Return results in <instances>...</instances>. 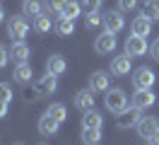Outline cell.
<instances>
[{
	"label": "cell",
	"instance_id": "836d02e7",
	"mask_svg": "<svg viewBox=\"0 0 159 145\" xmlns=\"http://www.w3.org/2000/svg\"><path fill=\"white\" fill-rule=\"evenodd\" d=\"M147 145H159V128H157V131H154V133L147 138Z\"/></svg>",
	"mask_w": 159,
	"mask_h": 145
},
{
	"label": "cell",
	"instance_id": "52a82bcc",
	"mask_svg": "<svg viewBox=\"0 0 159 145\" xmlns=\"http://www.w3.org/2000/svg\"><path fill=\"white\" fill-rule=\"evenodd\" d=\"M133 56H128L125 51L120 53V56H116L113 60H111V75H116V77H123V75H128L130 70H133V60H130Z\"/></svg>",
	"mask_w": 159,
	"mask_h": 145
},
{
	"label": "cell",
	"instance_id": "7a4b0ae2",
	"mask_svg": "<svg viewBox=\"0 0 159 145\" xmlns=\"http://www.w3.org/2000/svg\"><path fill=\"white\" fill-rule=\"evenodd\" d=\"M56 89H58V75H51V73H46V75H43L39 82L34 85V89H31V92H27V97H43V94H53Z\"/></svg>",
	"mask_w": 159,
	"mask_h": 145
},
{
	"label": "cell",
	"instance_id": "e0dca14e",
	"mask_svg": "<svg viewBox=\"0 0 159 145\" xmlns=\"http://www.w3.org/2000/svg\"><path fill=\"white\" fill-rule=\"evenodd\" d=\"M10 56H12V60H15V63H27V60H29V56H31V51H29V46H27L24 41H17V44H12Z\"/></svg>",
	"mask_w": 159,
	"mask_h": 145
},
{
	"label": "cell",
	"instance_id": "7c38bea8",
	"mask_svg": "<svg viewBox=\"0 0 159 145\" xmlns=\"http://www.w3.org/2000/svg\"><path fill=\"white\" fill-rule=\"evenodd\" d=\"M109 82H111V77L104 70H97V73L89 75V89L92 92H109Z\"/></svg>",
	"mask_w": 159,
	"mask_h": 145
},
{
	"label": "cell",
	"instance_id": "d590c367",
	"mask_svg": "<svg viewBox=\"0 0 159 145\" xmlns=\"http://www.w3.org/2000/svg\"><path fill=\"white\" fill-rule=\"evenodd\" d=\"M2 19H5V10L0 7V22H2Z\"/></svg>",
	"mask_w": 159,
	"mask_h": 145
},
{
	"label": "cell",
	"instance_id": "277c9868",
	"mask_svg": "<svg viewBox=\"0 0 159 145\" xmlns=\"http://www.w3.org/2000/svg\"><path fill=\"white\" fill-rule=\"evenodd\" d=\"M29 22H27V17H10V22H7V34H10L12 41H24L27 39V34H29Z\"/></svg>",
	"mask_w": 159,
	"mask_h": 145
},
{
	"label": "cell",
	"instance_id": "484cf974",
	"mask_svg": "<svg viewBox=\"0 0 159 145\" xmlns=\"http://www.w3.org/2000/svg\"><path fill=\"white\" fill-rule=\"evenodd\" d=\"M34 29H36L39 34L51 31V15H39V17H34Z\"/></svg>",
	"mask_w": 159,
	"mask_h": 145
},
{
	"label": "cell",
	"instance_id": "8fae6325",
	"mask_svg": "<svg viewBox=\"0 0 159 145\" xmlns=\"http://www.w3.org/2000/svg\"><path fill=\"white\" fill-rule=\"evenodd\" d=\"M152 31V19L145 17V15H138V17L130 22V34H135V36H145Z\"/></svg>",
	"mask_w": 159,
	"mask_h": 145
},
{
	"label": "cell",
	"instance_id": "d6986e66",
	"mask_svg": "<svg viewBox=\"0 0 159 145\" xmlns=\"http://www.w3.org/2000/svg\"><path fill=\"white\" fill-rule=\"evenodd\" d=\"M43 7H46V2H41V0H24L22 2L24 17H39V15H43Z\"/></svg>",
	"mask_w": 159,
	"mask_h": 145
},
{
	"label": "cell",
	"instance_id": "44dd1931",
	"mask_svg": "<svg viewBox=\"0 0 159 145\" xmlns=\"http://www.w3.org/2000/svg\"><path fill=\"white\" fill-rule=\"evenodd\" d=\"M75 19H68V17H60L56 24H53V29H56V34H60V36H72V31H75V24H72Z\"/></svg>",
	"mask_w": 159,
	"mask_h": 145
},
{
	"label": "cell",
	"instance_id": "e575fe53",
	"mask_svg": "<svg viewBox=\"0 0 159 145\" xmlns=\"http://www.w3.org/2000/svg\"><path fill=\"white\" fill-rule=\"evenodd\" d=\"M5 116H7V104L0 102V118H5Z\"/></svg>",
	"mask_w": 159,
	"mask_h": 145
},
{
	"label": "cell",
	"instance_id": "f546056e",
	"mask_svg": "<svg viewBox=\"0 0 159 145\" xmlns=\"http://www.w3.org/2000/svg\"><path fill=\"white\" fill-rule=\"evenodd\" d=\"M118 5L123 12H128V10H135L138 7V0H118Z\"/></svg>",
	"mask_w": 159,
	"mask_h": 145
},
{
	"label": "cell",
	"instance_id": "cb8c5ba5",
	"mask_svg": "<svg viewBox=\"0 0 159 145\" xmlns=\"http://www.w3.org/2000/svg\"><path fill=\"white\" fill-rule=\"evenodd\" d=\"M99 24H104V15H99L97 10H87V15H84V27L97 29Z\"/></svg>",
	"mask_w": 159,
	"mask_h": 145
},
{
	"label": "cell",
	"instance_id": "30bf717a",
	"mask_svg": "<svg viewBox=\"0 0 159 145\" xmlns=\"http://www.w3.org/2000/svg\"><path fill=\"white\" fill-rule=\"evenodd\" d=\"M135 128H138V135H140V138H145V140H147L149 135L159 128V118H157V116H142Z\"/></svg>",
	"mask_w": 159,
	"mask_h": 145
},
{
	"label": "cell",
	"instance_id": "9c48e42d",
	"mask_svg": "<svg viewBox=\"0 0 159 145\" xmlns=\"http://www.w3.org/2000/svg\"><path fill=\"white\" fill-rule=\"evenodd\" d=\"M123 27H125V22H123V15H120L118 10H109V12L104 15V29H106V31L118 34Z\"/></svg>",
	"mask_w": 159,
	"mask_h": 145
},
{
	"label": "cell",
	"instance_id": "ba28073f",
	"mask_svg": "<svg viewBox=\"0 0 159 145\" xmlns=\"http://www.w3.org/2000/svg\"><path fill=\"white\" fill-rule=\"evenodd\" d=\"M123 48H125V53H128V56H133V58L145 56V53H147V39H145V36H135V34H130Z\"/></svg>",
	"mask_w": 159,
	"mask_h": 145
},
{
	"label": "cell",
	"instance_id": "ffe728a7",
	"mask_svg": "<svg viewBox=\"0 0 159 145\" xmlns=\"http://www.w3.org/2000/svg\"><path fill=\"white\" fill-rule=\"evenodd\" d=\"M101 123H104V118H101L99 111H94V109L84 111V116H82V128H101Z\"/></svg>",
	"mask_w": 159,
	"mask_h": 145
},
{
	"label": "cell",
	"instance_id": "8992f818",
	"mask_svg": "<svg viewBox=\"0 0 159 145\" xmlns=\"http://www.w3.org/2000/svg\"><path fill=\"white\" fill-rule=\"evenodd\" d=\"M154 82H157V75H154V70H149V68H138V70L133 73V85H135V89H152Z\"/></svg>",
	"mask_w": 159,
	"mask_h": 145
},
{
	"label": "cell",
	"instance_id": "f1b7e54d",
	"mask_svg": "<svg viewBox=\"0 0 159 145\" xmlns=\"http://www.w3.org/2000/svg\"><path fill=\"white\" fill-rule=\"evenodd\" d=\"M0 102H12V87L7 82H0Z\"/></svg>",
	"mask_w": 159,
	"mask_h": 145
},
{
	"label": "cell",
	"instance_id": "5bb4252c",
	"mask_svg": "<svg viewBox=\"0 0 159 145\" xmlns=\"http://www.w3.org/2000/svg\"><path fill=\"white\" fill-rule=\"evenodd\" d=\"M65 70H68V60L60 56V53H53L46 60V73H51V75H63Z\"/></svg>",
	"mask_w": 159,
	"mask_h": 145
},
{
	"label": "cell",
	"instance_id": "ac0fdd59",
	"mask_svg": "<svg viewBox=\"0 0 159 145\" xmlns=\"http://www.w3.org/2000/svg\"><path fill=\"white\" fill-rule=\"evenodd\" d=\"M12 77H15V82L27 85V82H31V77H34V68H31L29 63H17V68H15Z\"/></svg>",
	"mask_w": 159,
	"mask_h": 145
},
{
	"label": "cell",
	"instance_id": "4fadbf2b",
	"mask_svg": "<svg viewBox=\"0 0 159 145\" xmlns=\"http://www.w3.org/2000/svg\"><path fill=\"white\" fill-rule=\"evenodd\" d=\"M58 128H60V121H56V118H53V116H48V114L41 116V121H39V133L43 135V138L56 135V133H58Z\"/></svg>",
	"mask_w": 159,
	"mask_h": 145
},
{
	"label": "cell",
	"instance_id": "2e32d148",
	"mask_svg": "<svg viewBox=\"0 0 159 145\" xmlns=\"http://www.w3.org/2000/svg\"><path fill=\"white\" fill-rule=\"evenodd\" d=\"M75 106H77L80 111L94 109V92L92 89H80L77 94H75Z\"/></svg>",
	"mask_w": 159,
	"mask_h": 145
},
{
	"label": "cell",
	"instance_id": "7402d4cb",
	"mask_svg": "<svg viewBox=\"0 0 159 145\" xmlns=\"http://www.w3.org/2000/svg\"><path fill=\"white\" fill-rule=\"evenodd\" d=\"M80 12H82V2H77V0H68V2H65V7H63V12H60V17L77 19Z\"/></svg>",
	"mask_w": 159,
	"mask_h": 145
},
{
	"label": "cell",
	"instance_id": "74e56055",
	"mask_svg": "<svg viewBox=\"0 0 159 145\" xmlns=\"http://www.w3.org/2000/svg\"><path fill=\"white\" fill-rule=\"evenodd\" d=\"M17 145H20V143H17Z\"/></svg>",
	"mask_w": 159,
	"mask_h": 145
},
{
	"label": "cell",
	"instance_id": "1f68e13d",
	"mask_svg": "<svg viewBox=\"0 0 159 145\" xmlns=\"http://www.w3.org/2000/svg\"><path fill=\"white\" fill-rule=\"evenodd\" d=\"M7 58H10V51H7L5 46H0V68L7 65Z\"/></svg>",
	"mask_w": 159,
	"mask_h": 145
},
{
	"label": "cell",
	"instance_id": "6da1fadb",
	"mask_svg": "<svg viewBox=\"0 0 159 145\" xmlns=\"http://www.w3.org/2000/svg\"><path fill=\"white\" fill-rule=\"evenodd\" d=\"M104 106L109 109L111 114L118 116L123 109H128V99H125V92L123 89H118V87H113V89H109V92H104Z\"/></svg>",
	"mask_w": 159,
	"mask_h": 145
},
{
	"label": "cell",
	"instance_id": "5b68a950",
	"mask_svg": "<svg viewBox=\"0 0 159 145\" xmlns=\"http://www.w3.org/2000/svg\"><path fill=\"white\" fill-rule=\"evenodd\" d=\"M142 118V109L140 106H128V109H123L118 114V121H116V126H118L120 131L123 128H130V126H138V121Z\"/></svg>",
	"mask_w": 159,
	"mask_h": 145
},
{
	"label": "cell",
	"instance_id": "d4e9b609",
	"mask_svg": "<svg viewBox=\"0 0 159 145\" xmlns=\"http://www.w3.org/2000/svg\"><path fill=\"white\" fill-rule=\"evenodd\" d=\"M142 15L149 17L152 22L159 19V0H145V5H142Z\"/></svg>",
	"mask_w": 159,
	"mask_h": 145
},
{
	"label": "cell",
	"instance_id": "83f0119b",
	"mask_svg": "<svg viewBox=\"0 0 159 145\" xmlns=\"http://www.w3.org/2000/svg\"><path fill=\"white\" fill-rule=\"evenodd\" d=\"M65 2H68V0H46V10H48V15H60L63 7H65Z\"/></svg>",
	"mask_w": 159,
	"mask_h": 145
},
{
	"label": "cell",
	"instance_id": "d6a6232c",
	"mask_svg": "<svg viewBox=\"0 0 159 145\" xmlns=\"http://www.w3.org/2000/svg\"><path fill=\"white\" fill-rule=\"evenodd\" d=\"M149 53H152V58H154V60H159V39L152 44V46H149Z\"/></svg>",
	"mask_w": 159,
	"mask_h": 145
},
{
	"label": "cell",
	"instance_id": "8d00e7d4",
	"mask_svg": "<svg viewBox=\"0 0 159 145\" xmlns=\"http://www.w3.org/2000/svg\"><path fill=\"white\" fill-rule=\"evenodd\" d=\"M39 145H43V143H39Z\"/></svg>",
	"mask_w": 159,
	"mask_h": 145
},
{
	"label": "cell",
	"instance_id": "4dcf8cb0",
	"mask_svg": "<svg viewBox=\"0 0 159 145\" xmlns=\"http://www.w3.org/2000/svg\"><path fill=\"white\" fill-rule=\"evenodd\" d=\"M101 2H104V0H82V5H84L87 10H99Z\"/></svg>",
	"mask_w": 159,
	"mask_h": 145
},
{
	"label": "cell",
	"instance_id": "9a60e30c",
	"mask_svg": "<svg viewBox=\"0 0 159 145\" xmlns=\"http://www.w3.org/2000/svg\"><path fill=\"white\" fill-rule=\"evenodd\" d=\"M154 102H157V97H154L152 89H135V94H133V104L140 106V109H147Z\"/></svg>",
	"mask_w": 159,
	"mask_h": 145
},
{
	"label": "cell",
	"instance_id": "603a6c76",
	"mask_svg": "<svg viewBox=\"0 0 159 145\" xmlns=\"http://www.w3.org/2000/svg\"><path fill=\"white\" fill-rule=\"evenodd\" d=\"M101 140V128H82V143L84 145H97Z\"/></svg>",
	"mask_w": 159,
	"mask_h": 145
},
{
	"label": "cell",
	"instance_id": "3957f363",
	"mask_svg": "<svg viewBox=\"0 0 159 145\" xmlns=\"http://www.w3.org/2000/svg\"><path fill=\"white\" fill-rule=\"evenodd\" d=\"M116 46H118V41H116V34L113 31H101L99 36L94 39V51L99 53V56H109V53H113L116 51Z\"/></svg>",
	"mask_w": 159,
	"mask_h": 145
},
{
	"label": "cell",
	"instance_id": "4316f807",
	"mask_svg": "<svg viewBox=\"0 0 159 145\" xmlns=\"http://www.w3.org/2000/svg\"><path fill=\"white\" fill-rule=\"evenodd\" d=\"M46 114H48V116H53L56 121H60V123H63V121H65V116H68V109H65L63 104H51Z\"/></svg>",
	"mask_w": 159,
	"mask_h": 145
}]
</instances>
